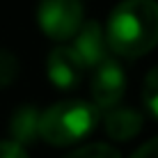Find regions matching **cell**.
<instances>
[{
  "label": "cell",
  "instance_id": "6da1fadb",
  "mask_svg": "<svg viewBox=\"0 0 158 158\" xmlns=\"http://www.w3.org/2000/svg\"><path fill=\"white\" fill-rule=\"evenodd\" d=\"M106 41L122 57H140L158 44V2L124 0L112 9L106 25Z\"/></svg>",
  "mask_w": 158,
  "mask_h": 158
},
{
  "label": "cell",
  "instance_id": "7a4b0ae2",
  "mask_svg": "<svg viewBox=\"0 0 158 158\" xmlns=\"http://www.w3.org/2000/svg\"><path fill=\"white\" fill-rule=\"evenodd\" d=\"M99 124V108L87 101H60L41 112L39 138L53 147L76 144Z\"/></svg>",
  "mask_w": 158,
  "mask_h": 158
},
{
  "label": "cell",
  "instance_id": "3957f363",
  "mask_svg": "<svg viewBox=\"0 0 158 158\" xmlns=\"http://www.w3.org/2000/svg\"><path fill=\"white\" fill-rule=\"evenodd\" d=\"M37 21L44 35L51 39H73L83 25V5L80 0H41Z\"/></svg>",
  "mask_w": 158,
  "mask_h": 158
},
{
  "label": "cell",
  "instance_id": "277c9868",
  "mask_svg": "<svg viewBox=\"0 0 158 158\" xmlns=\"http://www.w3.org/2000/svg\"><path fill=\"white\" fill-rule=\"evenodd\" d=\"M126 89V76L115 60H103L92 73V96L94 106L101 110H110L119 106Z\"/></svg>",
  "mask_w": 158,
  "mask_h": 158
},
{
  "label": "cell",
  "instance_id": "5b68a950",
  "mask_svg": "<svg viewBox=\"0 0 158 158\" xmlns=\"http://www.w3.org/2000/svg\"><path fill=\"white\" fill-rule=\"evenodd\" d=\"M85 64L83 60L76 55V51L71 46H57L55 51H51L46 62V71H48V80L62 92L76 89L83 80L85 73Z\"/></svg>",
  "mask_w": 158,
  "mask_h": 158
},
{
  "label": "cell",
  "instance_id": "8992f818",
  "mask_svg": "<svg viewBox=\"0 0 158 158\" xmlns=\"http://www.w3.org/2000/svg\"><path fill=\"white\" fill-rule=\"evenodd\" d=\"M73 51L76 55L83 60L85 67H99L106 57L108 51V41H106V32H103L99 21H83L80 30L73 35Z\"/></svg>",
  "mask_w": 158,
  "mask_h": 158
},
{
  "label": "cell",
  "instance_id": "52a82bcc",
  "mask_svg": "<svg viewBox=\"0 0 158 158\" xmlns=\"http://www.w3.org/2000/svg\"><path fill=\"white\" fill-rule=\"evenodd\" d=\"M106 133L117 142L131 140L142 131V115L131 106H115L106 110Z\"/></svg>",
  "mask_w": 158,
  "mask_h": 158
},
{
  "label": "cell",
  "instance_id": "ba28073f",
  "mask_svg": "<svg viewBox=\"0 0 158 158\" xmlns=\"http://www.w3.org/2000/svg\"><path fill=\"white\" fill-rule=\"evenodd\" d=\"M39 110L35 106H21L12 115L9 122V133H12L16 144H30L39 138Z\"/></svg>",
  "mask_w": 158,
  "mask_h": 158
},
{
  "label": "cell",
  "instance_id": "9c48e42d",
  "mask_svg": "<svg viewBox=\"0 0 158 158\" xmlns=\"http://www.w3.org/2000/svg\"><path fill=\"white\" fill-rule=\"evenodd\" d=\"M142 101H144V108L158 119V67H154L144 78Z\"/></svg>",
  "mask_w": 158,
  "mask_h": 158
},
{
  "label": "cell",
  "instance_id": "30bf717a",
  "mask_svg": "<svg viewBox=\"0 0 158 158\" xmlns=\"http://www.w3.org/2000/svg\"><path fill=\"white\" fill-rule=\"evenodd\" d=\"M19 76V60L14 53L0 48V89L7 85H12Z\"/></svg>",
  "mask_w": 158,
  "mask_h": 158
},
{
  "label": "cell",
  "instance_id": "8fae6325",
  "mask_svg": "<svg viewBox=\"0 0 158 158\" xmlns=\"http://www.w3.org/2000/svg\"><path fill=\"white\" fill-rule=\"evenodd\" d=\"M67 158H122V156H119V151L115 147L96 142V144H87V147H80V149L71 151Z\"/></svg>",
  "mask_w": 158,
  "mask_h": 158
},
{
  "label": "cell",
  "instance_id": "7c38bea8",
  "mask_svg": "<svg viewBox=\"0 0 158 158\" xmlns=\"http://www.w3.org/2000/svg\"><path fill=\"white\" fill-rule=\"evenodd\" d=\"M0 158H28V154L14 140H2L0 142Z\"/></svg>",
  "mask_w": 158,
  "mask_h": 158
},
{
  "label": "cell",
  "instance_id": "4fadbf2b",
  "mask_svg": "<svg viewBox=\"0 0 158 158\" xmlns=\"http://www.w3.org/2000/svg\"><path fill=\"white\" fill-rule=\"evenodd\" d=\"M131 158H158V138H154L147 144H142Z\"/></svg>",
  "mask_w": 158,
  "mask_h": 158
}]
</instances>
